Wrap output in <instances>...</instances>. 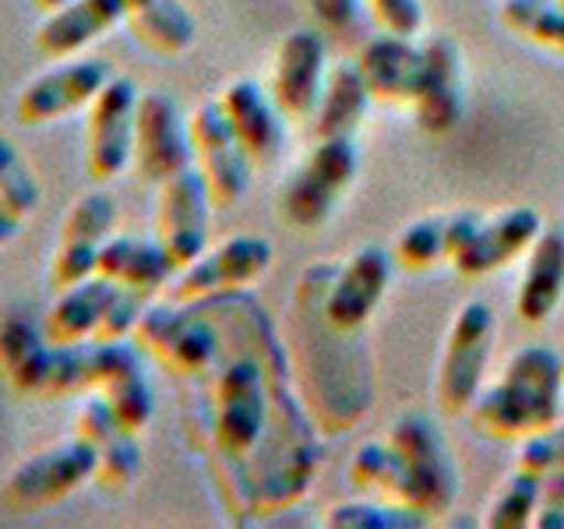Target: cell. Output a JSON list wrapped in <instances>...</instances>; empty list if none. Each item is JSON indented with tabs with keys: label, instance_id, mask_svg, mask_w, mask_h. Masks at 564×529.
<instances>
[{
	"label": "cell",
	"instance_id": "1",
	"mask_svg": "<svg viewBox=\"0 0 564 529\" xmlns=\"http://www.w3.org/2000/svg\"><path fill=\"white\" fill-rule=\"evenodd\" d=\"M223 339L191 385V431L237 519H264L311 490L317 449L311 420L290 392V360L269 314L240 290L212 296Z\"/></svg>",
	"mask_w": 564,
	"mask_h": 529
},
{
	"label": "cell",
	"instance_id": "2",
	"mask_svg": "<svg viewBox=\"0 0 564 529\" xmlns=\"http://www.w3.org/2000/svg\"><path fill=\"white\" fill-rule=\"evenodd\" d=\"M564 410L561 349L529 343L505 360L498 381L480 388L466 410L469 428L490 441H519L551 428Z\"/></svg>",
	"mask_w": 564,
	"mask_h": 529
},
{
	"label": "cell",
	"instance_id": "3",
	"mask_svg": "<svg viewBox=\"0 0 564 529\" xmlns=\"http://www.w3.org/2000/svg\"><path fill=\"white\" fill-rule=\"evenodd\" d=\"M360 173V152L352 138H317L296 170L279 184L275 212L293 229H317L332 219L335 205Z\"/></svg>",
	"mask_w": 564,
	"mask_h": 529
},
{
	"label": "cell",
	"instance_id": "4",
	"mask_svg": "<svg viewBox=\"0 0 564 529\" xmlns=\"http://www.w3.org/2000/svg\"><path fill=\"white\" fill-rule=\"evenodd\" d=\"M494 335H498V317H494V307L487 300H466L452 314L434 370V399L441 413H466L473 399L480 396Z\"/></svg>",
	"mask_w": 564,
	"mask_h": 529
},
{
	"label": "cell",
	"instance_id": "5",
	"mask_svg": "<svg viewBox=\"0 0 564 529\" xmlns=\"http://www.w3.org/2000/svg\"><path fill=\"white\" fill-rule=\"evenodd\" d=\"M96 481V449L82 434L70 431L67 438L43 445L40 452L25 455L4 481V505L11 511H43L67 501Z\"/></svg>",
	"mask_w": 564,
	"mask_h": 529
},
{
	"label": "cell",
	"instance_id": "6",
	"mask_svg": "<svg viewBox=\"0 0 564 529\" xmlns=\"http://www.w3.org/2000/svg\"><path fill=\"white\" fill-rule=\"evenodd\" d=\"M384 438L399 452L402 469L410 476L413 508L431 519L448 516L458 494V469L437 423L423 413H405L388 423Z\"/></svg>",
	"mask_w": 564,
	"mask_h": 529
},
{
	"label": "cell",
	"instance_id": "7",
	"mask_svg": "<svg viewBox=\"0 0 564 529\" xmlns=\"http://www.w3.org/2000/svg\"><path fill=\"white\" fill-rule=\"evenodd\" d=\"M272 258H275V247L264 237L237 234L216 247H205L191 264H184V269L173 276L166 293L176 304H202V300H212V296L251 290L254 282L272 269Z\"/></svg>",
	"mask_w": 564,
	"mask_h": 529
},
{
	"label": "cell",
	"instance_id": "8",
	"mask_svg": "<svg viewBox=\"0 0 564 529\" xmlns=\"http://www.w3.org/2000/svg\"><path fill=\"white\" fill-rule=\"evenodd\" d=\"M187 128H191L194 170L202 173V181L212 194V205L234 208L247 194V187H251L254 159L240 145V138L229 128V120L216 99L194 106L187 114Z\"/></svg>",
	"mask_w": 564,
	"mask_h": 529
},
{
	"label": "cell",
	"instance_id": "9",
	"mask_svg": "<svg viewBox=\"0 0 564 529\" xmlns=\"http://www.w3.org/2000/svg\"><path fill=\"white\" fill-rule=\"evenodd\" d=\"M141 88L113 75L85 110V170L93 181H113L134 159V120Z\"/></svg>",
	"mask_w": 564,
	"mask_h": 529
},
{
	"label": "cell",
	"instance_id": "10",
	"mask_svg": "<svg viewBox=\"0 0 564 529\" xmlns=\"http://www.w3.org/2000/svg\"><path fill=\"white\" fill-rule=\"evenodd\" d=\"M110 78L113 71L102 57L82 53V57L57 61L50 71L22 85V93L14 99V117L25 128H50V123H57L70 114L88 110V102L102 93V85Z\"/></svg>",
	"mask_w": 564,
	"mask_h": 529
},
{
	"label": "cell",
	"instance_id": "11",
	"mask_svg": "<svg viewBox=\"0 0 564 529\" xmlns=\"http://www.w3.org/2000/svg\"><path fill=\"white\" fill-rule=\"evenodd\" d=\"M212 194L202 181V173L187 166L170 181L155 187V216H152V237L163 244L173 269L181 272L208 247V226H212Z\"/></svg>",
	"mask_w": 564,
	"mask_h": 529
},
{
	"label": "cell",
	"instance_id": "12",
	"mask_svg": "<svg viewBox=\"0 0 564 529\" xmlns=\"http://www.w3.org/2000/svg\"><path fill=\"white\" fill-rule=\"evenodd\" d=\"M131 166L145 184H163L181 170L194 166L191 155V128L187 114L181 110L170 93L152 88L138 99V120H134V159Z\"/></svg>",
	"mask_w": 564,
	"mask_h": 529
},
{
	"label": "cell",
	"instance_id": "13",
	"mask_svg": "<svg viewBox=\"0 0 564 529\" xmlns=\"http://www.w3.org/2000/svg\"><path fill=\"white\" fill-rule=\"evenodd\" d=\"M395 258L388 247L364 244L346 261L332 264L325 282V317L343 332H364L392 287Z\"/></svg>",
	"mask_w": 564,
	"mask_h": 529
},
{
	"label": "cell",
	"instance_id": "14",
	"mask_svg": "<svg viewBox=\"0 0 564 529\" xmlns=\"http://www.w3.org/2000/svg\"><path fill=\"white\" fill-rule=\"evenodd\" d=\"M117 229V202L106 191H88L75 205L67 208V216L61 223V237L53 244L50 255V287L64 290L70 282H82L88 276H96V261L102 244L113 237Z\"/></svg>",
	"mask_w": 564,
	"mask_h": 529
},
{
	"label": "cell",
	"instance_id": "15",
	"mask_svg": "<svg viewBox=\"0 0 564 529\" xmlns=\"http://www.w3.org/2000/svg\"><path fill=\"white\" fill-rule=\"evenodd\" d=\"M328 46L317 29H293L272 53L269 93L286 120H311L325 93Z\"/></svg>",
	"mask_w": 564,
	"mask_h": 529
},
{
	"label": "cell",
	"instance_id": "16",
	"mask_svg": "<svg viewBox=\"0 0 564 529\" xmlns=\"http://www.w3.org/2000/svg\"><path fill=\"white\" fill-rule=\"evenodd\" d=\"M423 46V85L410 106L420 131L448 134L466 114V82H463V50L445 32H431L420 40Z\"/></svg>",
	"mask_w": 564,
	"mask_h": 529
},
{
	"label": "cell",
	"instance_id": "17",
	"mask_svg": "<svg viewBox=\"0 0 564 529\" xmlns=\"http://www.w3.org/2000/svg\"><path fill=\"white\" fill-rule=\"evenodd\" d=\"M75 434H82L96 449V487L120 494L134 487L141 476V438L138 431L123 428L113 406L99 392L82 396L75 413Z\"/></svg>",
	"mask_w": 564,
	"mask_h": 529
},
{
	"label": "cell",
	"instance_id": "18",
	"mask_svg": "<svg viewBox=\"0 0 564 529\" xmlns=\"http://www.w3.org/2000/svg\"><path fill=\"white\" fill-rule=\"evenodd\" d=\"M540 234H543V219H540V212L529 205H511V208L494 212V216H480L466 247L455 255L452 269L466 279L494 276L508 269L511 261L525 258V251L533 247Z\"/></svg>",
	"mask_w": 564,
	"mask_h": 529
},
{
	"label": "cell",
	"instance_id": "19",
	"mask_svg": "<svg viewBox=\"0 0 564 529\" xmlns=\"http://www.w3.org/2000/svg\"><path fill=\"white\" fill-rule=\"evenodd\" d=\"M134 339H96V388L113 406L123 428L145 431L155 417V392Z\"/></svg>",
	"mask_w": 564,
	"mask_h": 529
},
{
	"label": "cell",
	"instance_id": "20",
	"mask_svg": "<svg viewBox=\"0 0 564 529\" xmlns=\"http://www.w3.org/2000/svg\"><path fill=\"white\" fill-rule=\"evenodd\" d=\"M357 67L367 82V93L381 106H410L420 96L423 85V46L416 40H405V35H375L367 40L357 53Z\"/></svg>",
	"mask_w": 564,
	"mask_h": 529
},
{
	"label": "cell",
	"instance_id": "21",
	"mask_svg": "<svg viewBox=\"0 0 564 529\" xmlns=\"http://www.w3.org/2000/svg\"><path fill=\"white\" fill-rule=\"evenodd\" d=\"M216 102L247 155L254 159V166L279 159L282 141H286V117H282L269 88L254 78H234L216 96Z\"/></svg>",
	"mask_w": 564,
	"mask_h": 529
},
{
	"label": "cell",
	"instance_id": "22",
	"mask_svg": "<svg viewBox=\"0 0 564 529\" xmlns=\"http://www.w3.org/2000/svg\"><path fill=\"white\" fill-rule=\"evenodd\" d=\"M123 25V0H67L53 8L35 25L32 43L46 61H67L82 57L102 35H110Z\"/></svg>",
	"mask_w": 564,
	"mask_h": 529
},
{
	"label": "cell",
	"instance_id": "23",
	"mask_svg": "<svg viewBox=\"0 0 564 529\" xmlns=\"http://www.w3.org/2000/svg\"><path fill=\"white\" fill-rule=\"evenodd\" d=\"M522 261L516 314L525 325H543L564 300V229L543 226V234L533 240Z\"/></svg>",
	"mask_w": 564,
	"mask_h": 529
},
{
	"label": "cell",
	"instance_id": "24",
	"mask_svg": "<svg viewBox=\"0 0 564 529\" xmlns=\"http://www.w3.org/2000/svg\"><path fill=\"white\" fill-rule=\"evenodd\" d=\"M117 290H120L117 282L102 279V276H88L82 282H70V287L57 290L53 304L43 314L46 339L57 346H75V343L96 339Z\"/></svg>",
	"mask_w": 564,
	"mask_h": 529
},
{
	"label": "cell",
	"instance_id": "25",
	"mask_svg": "<svg viewBox=\"0 0 564 529\" xmlns=\"http://www.w3.org/2000/svg\"><path fill=\"white\" fill-rule=\"evenodd\" d=\"M96 276L117 282V287H123V290H138L145 296H155L170 287L176 269H173L170 255L163 251V244H159L155 237L113 234L99 251Z\"/></svg>",
	"mask_w": 564,
	"mask_h": 529
},
{
	"label": "cell",
	"instance_id": "26",
	"mask_svg": "<svg viewBox=\"0 0 564 529\" xmlns=\"http://www.w3.org/2000/svg\"><path fill=\"white\" fill-rule=\"evenodd\" d=\"M480 223V212H452V216H423L399 229L392 258L405 272H427L434 264H452L469 234Z\"/></svg>",
	"mask_w": 564,
	"mask_h": 529
},
{
	"label": "cell",
	"instance_id": "27",
	"mask_svg": "<svg viewBox=\"0 0 564 529\" xmlns=\"http://www.w3.org/2000/svg\"><path fill=\"white\" fill-rule=\"evenodd\" d=\"M53 343L43 332V317L35 322L32 314L11 311L0 317V378H4L18 396H35L50 367Z\"/></svg>",
	"mask_w": 564,
	"mask_h": 529
},
{
	"label": "cell",
	"instance_id": "28",
	"mask_svg": "<svg viewBox=\"0 0 564 529\" xmlns=\"http://www.w3.org/2000/svg\"><path fill=\"white\" fill-rule=\"evenodd\" d=\"M123 25L155 57H181L198 40V22L184 0H123Z\"/></svg>",
	"mask_w": 564,
	"mask_h": 529
},
{
	"label": "cell",
	"instance_id": "29",
	"mask_svg": "<svg viewBox=\"0 0 564 529\" xmlns=\"http://www.w3.org/2000/svg\"><path fill=\"white\" fill-rule=\"evenodd\" d=\"M370 102L375 99H370V93H367V82L360 75L357 61L328 67L322 102H317V110L311 117L314 134L317 138H352L364 123Z\"/></svg>",
	"mask_w": 564,
	"mask_h": 529
},
{
	"label": "cell",
	"instance_id": "30",
	"mask_svg": "<svg viewBox=\"0 0 564 529\" xmlns=\"http://www.w3.org/2000/svg\"><path fill=\"white\" fill-rule=\"evenodd\" d=\"M498 18L505 32L519 35L522 43L551 50L564 57V8L561 0H501Z\"/></svg>",
	"mask_w": 564,
	"mask_h": 529
},
{
	"label": "cell",
	"instance_id": "31",
	"mask_svg": "<svg viewBox=\"0 0 564 529\" xmlns=\"http://www.w3.org/2000/svg\"><path fill=\"white\" fill-rule=\"evenodd\" d=\"M540 501H543V481L536 473L516 466L498 484V490H494V498H490V505L484 511V526L487 529H525V526H533Z\"/></svg>",
	"mask_w": 564,
	"mask_h": 529
},
{
	"label": "cell",
	"instance_id": "32",
	"mask_svg": "<svg viewBox=\"0 0 564 529\" xmlns=\"http://www.w3.org/2000/svg\"><path fill=\"white\" fill-rule=\"evenodd\" d=\"M325 529H423L431 526V516L416 508H405L381 498H360V501H339L322 516Z\"/></svg>",
	"mask_w": 564,
	"mask_h": 529
},
{
	"label": "cell",
	"instance_id": "33",
	"mask_svg": "<svg viewBox=\"0 0 564 529\" xmlns=\"http://www.w3.org/2000/svg\"><path fill=\"white\" fill-rule=\"evenodd\" d=\"M0 205H4L18 223L35 216L43 205L40 176H35L32 163L4 134H0Z\"/></svg>",
	"mask_w": 564,
	"mask_h": 529
},
{
	"label": "cell",
	"instance_id": "34",
	"mask_svg": "<svg viewBox=\"0 0 564 529\" xmlns=\"http://www.w3.org/2000/svg\"><path fill=\"white\" fill-rule=\"evenodd\" d=\"M516 466L536 473L543 481V494H557L564 498V423H551V428L536 431L533 438L519 441Z\"/></svg>",
	"mask_w": 564,
	"mask_h": 529
},
{
	"label": "cell",
	"instance_id": "35",
	"mask_svg": "<svg viewBox=\"0 0 564 529\" xmlns=\"http://www.w3.org/2000/svg\"><path fill=\"white\" fill-rule=\"evenodd\" d=\"M364 8L378 22L381 32L416 40L420 29H423V4L420 0H364Z\"/></svg>",
	"mask_w": 564,
	"mask_h": 529
},
{
	"label": "cell",
	"instance_id": "36",
	"mask_svg": "<svg viewBox=\"0 0 564 529\" xmlns=\"http://www.w3.org/2000/svg\"><path fill=\"white\" fill-rule=\"evenodd\" d=\"M145 307H149L145 293L120 287L117 296H113V304H110V311H106V317H102V328H99L96 339H131L138 317H141V311H145Z\"/></svg>",
	"mask_w": 564,
	"mask_h": 529
},
{
	"label": "cell",
	"instance_id": "37",
	"mask_svg": "<svg viewBox=\"0 0 564 529\" xmlns=\"http://www.w3.org/2000/svg\"><path fill=\"white\" fill-rule=\"evenodd\" d=\"M325 29H349L360 14V0H307Z\"/></svg>",
	"mask_w": 564,
	"mask_h": 529
},
{
	"label": "cell",
	"instance_id": "38",
	"mask_svg": "<svg viewBox=\"0 0 564 529\" xmlns=\"http://www.w3.org/2000/svg\"><path fill=\"white\" fill-rule=\"evenodd\" d=\"M533 526L536 529H564V498H557V494H543Z\"/></svg>",
	"mask_w": 564,
	"mask_h": 529
},
{
	"label": "cell",
	"instance_id": "39",
	"mask_svg": "<svg viewBox=\"0 0 564 529\" xmlns=\"http://www.w3.org/2000/svg\"><path fill=\"white\" fill-rule=\"evenodd\" d=\"M18 226H22V223H18L11 212L0 205V251H4V247L18 237Z\"/></svg>",
	"mask_w": 564,
	"mask_h": 529
},
{
	"label": "cell",
	"instance_id": "40",
	"mask_svg": "<svg viewBox=\"0 0 564 529\" xmlns=\"http://www.w3.org/2000/svg\"><path fill=\"white\" fill-rule=\"evenodd\" d=\"M32 4H35V8H40V11L46 14V11H53V8H61V4H67V0H32Z\"/></svg>",
	"mask_w": 564,
	"mask_h": 529
},
{
	"label": "cell",
	"instance_id": "41",
	"mask_svg": "<svg viewBox=\"0 0 564 529\" xmlns=\"http://www.w3.org/2000/svg\"><path fill=\"white\" fill-rule=\"evenodd\" d=\"M561 375H564V349H561Z\"/></svg>",
	"mask_w": 564,
	"mask_h": 529
},
{
	"label": "cell",
	"instance_id": "42",
	"mask_svg": "<svg viewBox=\"0 0 564 529\" xmlns=\"http://www.w3.org/2000/svg\"><path fill=\"white\" fill-rule=\"evenodd\" d=\"M561 8H564V0H561Z\"/></svg>",
	"mask_w": 564,
	"mask_h": 529
}]
</instances>
